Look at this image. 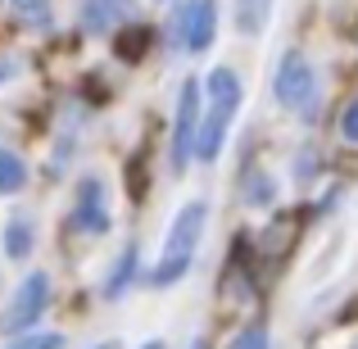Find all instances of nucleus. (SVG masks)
<instances>
[{"label":"nucleus","mask_w":358,"mask_h":349,"mask_svg":"<svg viewBox=\"0 0 358 349\" xmlns=\"http://www.w3.org/2000/svg\"><path fill=\"white\" fill-rule=\"evenodd\" d=\"M200 91H204V105H200V131H195V155L204 164H213L222 155V141L231 131V118H236L245 91H241L236 69H213Z\"/></svg>","instance_id":"nucleus-1"},{"label":"nucleus","mask_w":358,"mask_h":349,"mask_svg":"<svg viewBox=\"0 0 358 349\" xmlns=\"http://www.w3.org/2000/svg\"><path fill=\"white\" fill-rule=\"evenodd\" d=\"M204 227H209V200H186L177 209L173 227H168V241H164V254H159L155 272H150L155 286H168V281L186 277V268H191L195 250L204 241Z\"/></svg>","instance_id":"nucleus-2"},{"label":"nucleus","mask_w":358,"mask_h":349,"mask_svg":"<svg viewBox=\"0 0 358 349\" xmlns=\"http://www.w3.org/2000/svg\"><path fill=\"white\" fill-rule=\"evenodd\" d=\"M195 131H200V82H182V91H177V109H173V141H168V159H173L177 177L191 168Z\"/></svg>","instance_id":"nucleus-3"},{"label":"nucleus","mask_w":358,"mask_h":349,"mask_svg":"<svg viewBox=\"0 0 358 349\" xmlns=\"http://www.w3.org/2000/svg\"><path fill=\"white\" fill-rule=\"evenodd\" d=\"M45 308H50V277H45V272H27V277L18 281L9 308L0 313V332H9V336L32 332V322L45 313Z\"/></svg>","instance_id":"nucleus-4"},{"label":"nucleus","mask_w":358,"mask_h":349,"mask_svg":"<svg viewBox=\"0 0 358 349\" xmlns=\"http://www.w3.org/2000/svg\"><path fill=\"white\" fill-rule=\"evenodd\" d=\"M277 100L286 109H313V100H317V69L308 64V55L304 50H286L281 55V64H277Z\"/></svg>","instance_id":"nucleus-5"},{"label":"nucleus","mask_w":358,"mask_h":349,"mask_svg":"<svg viewBox=\"0 0 358 349\" xmlns=\"http://www.w3.org/2000/svg\"><path fill=\"white\" fill-rule=\"evenodd\" d=\"M69 222L78 227L82 236H105L109 232V191L96 173H87L73 191V209H69Z\"/></svg>","instance_id":"nucleus-6"},{"label":"nucleus","mask_w":358,"mask_h":349,"mask_svg":"<svg viewBox=\"0 0 358 349\" xmlns=\"http://www.w3.org/2000/svg\"><path fill=\"white\" fill-rule=\"evenodd\" d=\"M213 32H218V5L213 0H186L173 14V41H182L186 55L209 50Z\"/></svg>","instance_id":"nucleus-7"},{"label":"nucleus","mask_w":358,"mask_h":349,"mask_svg":"<svg viewBox=\"0 0 358 349\" xmlns=\"http://www.w3.org/2000/svg\"><path fill=\"white\" fill-rule=\"evenodd\" d=\"M131 14H136L131 0H87V5H82V27H87V32H114V27L136 23Z\"/></svg>","instance_id":"nucleus-8"},{"label":"nucleus","mask_w":358,"mask_h":349,"mask_svg":"<svg viewBox=\"0 0 358 349\" xmlns=\"http://www.w3.org/2000/svg\"><path fill=\"white\" fill-rule=\"evenodd\" d=\"M32 245H36V227H32V218H9L5 222V254L9 259H27L32 254Z\"/></svg>","instance_id":"nucleus-9"},{"label":"nucleus","mask_w":358,"mask_h":349,"mask_svg":"<svg viewBox=\"0 0 358 349\" xmlns=\"http://www.w3.org/2000/svg\"><path fill=\"white\" fill-rule=\"evenodd\" d=\"M114 50H118V59H122V64L145 59V50H150V27L127 23V27H122V32L114 36Z\"/></svg>","instance_id":"nucleus-10"},{"label":"nucleus","mask_w":358,"mask_h":349,"mask_svg":"<svg viewBox=\"0 0 358 349\" xmlns=\"http://www.w3.org/2000/svg\"><path fill=\"white\" fill-rule=\"evenodd\" d=\"M272 5H277V0H236V27L245 36H259L272 18Z\"/></svg>","instance_id":"nucleus-11"},{"label":"nucleus","mask_w":358,"mask_h":349,"mask_svg":"<svg viewBox=\"0 0 358 349\" xmlns=\"http://www.w3.org/2000/svg\"><path fill=\"white\" fill-rule=\"evenodd\" d=\"M23 182H27V168H23V159H18L14 150H5V145H0V195H14V191H23Z\"/></svg>","instance_id":"nucleus-12"},{"label":"nucleus","mask_w":358,"mask_h":349,"mask_svg":"<svg viewBox=\"0 0 358 349\" xmlns=\"http://www.w3.org/2000/svg\"><path fill=\"white\" fill-rule=\"evenodd\" d=\"M272 195H277V182H272L263 168H254V173H245V204H254V209H263V204H272Z\"/></svg>","instance_id":"nucleus-13"},{"label":"nucleus","mask_w":358,"mask_h":349,"mask_svg":"<svg viewBox=\"0 0 358 349\" xmlns=\"http://www.w3.org/2000/svg\"><path fill=\"white\" fill-rule=\"evenodd\" d=\"M9 5H14V14H18V23L23 27H36V32H41V27H50V0H9Z\"/></svg>","instance_id":"nucleus-14"},{"label":"nucleus","mask_w":358,"mask_h":349,"mask_svg":"<svg viewBox=\"0 0 358 349\" xmlns=\"http://www.w3.org/2000/svg\"><path fill=\"white\" fill-rule=\"evenodd\" d=\"M131 272H136V250H131V245H127V250L118 254L114 272H109V277H105V295H109V299H114V295H122V290H127Z\"/></svg>","instance_id":"nucleus-15"},{"label":"nucleus","mask_w":358,"mask_h":349,"mask_svg":"<svg viewBox=\"0 0 358 349\" xmlns=\"http://www.w3.org/2000/svg\"><path fill=\"white\" fill-rule=\"evenodd\" d=\"M290 241H295V218H286V222H272L268 236H263V250L277 259L281 250H290Z\"/></svg>","instance_id":"nucleus-16"},{"label":"nucleus","mask_w":358,"mask_h":349,"mask_svg":"<svg viewBox=\"0 0 358 349\" xmlns=\"http://www.w3.org/2000/svg\"><path fill=\"white\" fill-rule=\"evenodd\" d=\"M5 349H64V336H55V332H23V336H14Z\"/></svg>","instance_id":"nucleus-17"},{"label":"nucleus","mask_w":358,"mask_h":349,"mask_svg":"<svg viewBox=\"0 0 358 349\" xmlns=\"http://www.w3.org/2000/svg\"><path fill=\"white\" fill-rule=\"evenodd\" d=\"M231 349H268V332L263 327H245L236 341H231Z\"/></svg>","instance_id":"nucleus-18"},{"label":"nucleus","mask_w":358,"mask_h":349,"mask_svg":"<svg viewBox=\"0 0 358 349\" xmlns=\"http://www.w3.org/2000/svg\"><path fill=\"white\" fill-rule=\"evenodd\" d=\"M341 136L350 141V145H358V100H350L341 114Z\"/></svg>","instance_id":"nucleus-19"},{"label":"nucleus","mask_w":358,"mask_h":349,"mask_svg":"<svg viewBox=\"0 0 358 349\" xmlns=\"http://www.w3.org/2000/svg\"><path fill=\"white\" fill-rule=\"evenodd\" d=\"M18 73V59H9V55H0V82H9Z\"/></svg>","instance_id":"nucleus-20"},{"label":"nucleus","mask_w":358,"mask_h":349,"mask_svg":"<svg viewBox=\"0 0 358 349\" xmlns=\"http://www.w3.org/2000/svg\"><path fill=\"white\" fill-rule=\"evenodd\" d=\"M145 349H164V345H159V341H150V345H145Z\"/></svg>","instance_id":"nucleus-21"},{"label":"nucleus","mask_w":358,"mask_h":349,"mask_svg":"<svg viewBox=\"0 0 358 349\" xmlns=\"http://www.w3.org/2000/svg\"><path fill=\"white\" fill-rule=\"evenodd\" d=\"M191 349H209V345H204V341H195V345H191Z\"/></svg>","instance_id":"nucleus-22"},{"label":"nucleus","mask_w":358,"mask_h":349,"mask_svg":"<svg viewBox=\"0 0 358 349\" xmlns=\"http://www.w3.org/2000/svg\"><path fill=\"white\" fill-rule=\"evenodd\" d=\"M96 349H118V345H96Z\"/></svg>","instance_id":"nucleus-23"}]
</instances>
